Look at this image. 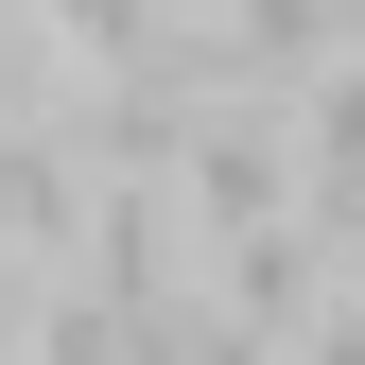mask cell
Here are the masks:
<instances>
[{"mask_svg": "<svg viewBox=\"0 0 365 365\" xmlns=\"http://www.w3.org/2000/svg\"><path fill=\"white\" fill-rule=\"evenodd\" d=\"M209 296L244 313L261 348H313V313L348 296V244H331L313 209H296V226H244V244H209Z\"/></svg>", "mask_w": 365, "mask_h": 365, "instance_id": "2", "label": "cell"}, {"mask_svg": "<svg viewBox=\"0 0 365 365\" xmlns=\"http://www.w3.org/2000/svg\"><path fill=\"white\" fill-rule=\"evenodd\" d=\"M35 18H53V53H70V70H140L157 35H174V0H35Z\"/></svg>", "mask_w": 365, "mask_h": 365, "instance_id": "3", "label": "cell"}, {"mask_svg": "<svg viewBox=\"0 0 365 365\" xmlns=\"http://www.w3.org/2000/svg\"><path fill=\"white\" fill-rule=\"evenodd\" d=\"M174 209H192L209 244L296 226V87H226V105L192 122V157H174Z\"/></svg>", "mask_w": 365, "mask_h": 365, "instance_id": "1", "label": "cell"}]
</instances>
